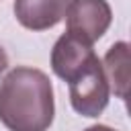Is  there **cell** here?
<instances>
[{
  "mask_svg": "<svg viewBox=\"0 0 131 131\" xmlns=\"http://www.w3.org/2000/svg\"><path fill=\"white\" fill-rule=\"evenodd\" d=\"M68 84H70V102L78 115L94 119L106 108L111 88H108V82H106L102 63L98 57L94 61H90Z\"/></svg>",
  "mask_w": 131,
  "mask_h": 131,
  "instance_id": "obj_2",
  "label": "cell"
},
{
  "mask_svg": "<svg viewBox=\"0 0 131 131\" xmlns=\"http://www.w3.org/2000/svg\"><path fill=\"white\" fill-rule=\"evenodd\" d=\"M84 131H115V129L113 127H106V125H92V127H88Z\"/></svg>",
  "mask_w": 131,
  "mask_h": 131,
  "instance_id": "obj_8",
  "label": "cell"
},
{
  "mask_svg": "<svg viewBox=\"0 0 131 131\" xmlns=\"http://www.w3.org/2000/svg\"><path fill=\"white\" fill-rule=\"evenodd\" d=\"M63 16L68 33L92 45L111 27L113 10L106 0H70Z\"/></svg>",
  "mask_w": 131,
  "mask_h": 131,
  "instance_id": "obj_3",
  "label": "cell"
},
{
  "mask_svg": "<svg viewBox=\"0 0 131 131\" xmlns=\"http://www.w3.org/2000/svg\"><path fill=\"white\" fill-rule=\"evenodd\" d=\"M102 72L106 76L108 88L119 98H127V86H129V43L119 41V43H115L106 51Z\"/></svg>",
  "mask_w": 131,
  "mask_h": 131,
  "instance_id": "obj_6",
  "label": "cell"
},
{
  "mask_svg": "<svg viewBox=\"0 0 131 131\" xmlns=\"http://www.w3.org/2000/svg\"><path fill=\"white\" fill-rule=\"evenodd\" d=\"M70 0H14V16L29 31H45L55 27Z\"/></svg>",
  "mask_w": 131,
  "mask_h": 131,
  "instance_id": "obj_5",
  "label": "cell"
},
{
  "mask_svg": "<svg viewBox=\"0 0 131 131\" xmlns=\"http://www.w3.org/2000/svg\"><path fill=\"white\" fill-rule=\"evenodd\" d=\"M96 57L98 55L94 53L90 43H86L70 33H63L51 49V70L57 78L72 82Z\"/></svg>",
  "mask_w": 131,
  "mask_h": 131,
  "instance_id": "obj_4",
  "label": "cell"
},
{
  "mask_svg": "<svg viewBox=\"0 0 131 131\" xmlns=\"http://www.w3.org/2000/svg\"><path fill=\"white\" fill-rule=\"evenodd\" d=\"M6 68H8V55H6V51L0 47V74H2Z\"/></svg>",
  "mask_w": 131,
  "mask_h": 131,
  "instance_id": "obj_7",
  "label": "cell"
},
{
  "mask_svg": "<svg viewBox=\"0 0 131 131\" xmlns=\"http://www.w3.org/2000/svg\"><path fill=\"white\" fill-rule=\"evenodd\" d=\"M53 86L45 72L18 66L0 82V121L8 131H47L53 123Z\"/></svg>",
  "mask_w": 131,
  "mask_h": 131,
  "instance_id": "obj_1",
  "label": "cell"
}]
</instances>
